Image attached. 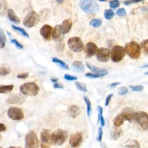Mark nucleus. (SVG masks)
<instances>
[{
	"label": "nucleus",
	"mask_w": 148,
	"mask_h": 148,
	"mask_svg": "<svg viewBox=\"0 0 148 148\" xmlns=\"http://www.w3.org/2000/svg\"><path fill=\"white\" fill-rule=\"evenodd\" d=\"M79 7L86 13L93 14L99 10V5L94 0H80Z\"/></svg>",
	"instance_id": "f257e3e1"
},
{
	"label": "nucleus",
	"mask_w": 148,
	"mask_h": 148,
	"mask_svg": "<svg viewBox=\"0 0 148 148\" xmlns=\"http://www.w3.org/2000/svg\"><path fill=\"white\" fill-rule=\"evenodd\" d=\"M125 52L132 59H138L141 54L140 46L135 41H131L125 46Z\"/></svg>",
	"instance_id": "f03ea898"
},
{
	"label": "nucleus",
	"mask_w": 148,
	"mask_h": 148,
	"mask_svg": "<svg viewBox=\"0 0 148 148\" xmlns=\"http://www.w3.org/2000/svg\"><path fill=\"white\" fill-rule=\"evenodd\" d=\"M39 86L34 82H27L20 87V92L25 95L36 96L39 91Z\"/></svg>",
	"instance_id": "7ed1b4c3"
},
{
	"label": "nucleus",
	"mask_w": 148,
	"mask_h": 148,
	"mask_svg": "<svg viewBox=\"0 0 148 148\" xmlns=\"http://www.w3.org/2000/svg\"><path fill=\"white\" fill-rule=\"evenodd\" d=\"M68 136V132L66 131L58 129L52 132V143H53L54 145L61 146L66 141Z\"/></svg>",
	"instance_id": "20e7f679"
},
{
	"label": "nucleus",
	"mask_w": 148,
	"mask_h": 148,
	"mask_svg": "<svg viewBox=\"0 0 148 148\" xmlns=\"http://www.w3.org/2000/svg\"><path fill=\"white\" fill-rule=\"evenodd\" d=\"M125 56L124 47L119 45H115L113 47L110 52V57L113 62H118L121 61Z\"/></svg>",
	"instance_id": "39448f33"
},
{
	"label": "nucleus",
	"mask_w": 148,
	"mask_h": 148,
	"mask_svg": "<svg viewBox=\"0 0 148 148\" xmlns=\"http://www.w3.org/2000/svg\"><path fill=\"white\" fill-rule=\"evenodd\" d=\"M68 45L69 48L74 52H80L84 48L83 42L77 36L70 38L68 40Z\"/></svg>",
	"instance_id": "423d86ee"
},
{
	"label": "nucleus",
	"mask_w": 148,
	"mask_h": 148,
	"mask_svg": "<svg viewBox=\"0 0 148 148\" xmlns=\"http://www.w3.org/2000/svg\"><path fill=\"white\" fill-rule=\"evenodd\" d=\"M38 137L34 131H29L25 136V148H38Z\"/></svg>",
	"instance_id": "0eeeda50"
},
{
	"label": "nucleus",
	"mask_w": 148,
	"mask_h": 148,
	"mask_svg": "<svg viewBox=\"0 0 148 148\" xmlns=\"http://www.w3.org/2000/svg\"><path fill=\"white\" fill-rule=\"evenodd\" d=\"M52 132L49 129H43L40 133V146L42 148H49L52 144Z\"/></svg>",
	"instance_id": "6e6552de"
},
{
	"label": "nucleus",
	"mask_w": 148,
	"mask_h": 148,
	"mask_svg": "<svg viewBox=\"0 0 148 148\" xmlns=\"http://www.w3.org/2000/svg\"><path fill=\"white\" fill-rule=\"evenodd\" d=\"M40 17L35 11L29 12L23 20V24L28 27L31 28L35 26L39 21Z\"/></svg>",
	"instance_id": "1a4fd4ad"
},
{
	"label": "nucleus",
	"mask_w": 148,
	"mask_h": 148,
	"mask_svg": "<svg viewBox=\"0 0 148 148\" xmlns=\"http://www.w3.org/2000/svg\"><path fill=\"white\" fill-rule=\"evenodd\" d=\"M135 120L144 130L148 129V115L143 111L135 112Z\"/></svg>",
	"instance_id": "9d476101"
},
{
	"label": "nucleus",
	"mask_w": 148,
	"mask_h": 148,
	"mask_svg": "<svg viewBox=\"0 0 148 148\" xmlns=\"http://www.w3.org/2000/svg\"><path fill=\"white\" fill-rule=\"evenodd\" d=\"M8 116L13 120H21L24 118V113L21 109L12 106L8 109Z\"/></svg>",
	"instance_id": "9b49d317"
},
{
	"label": "nucleus",
	"mask_w": 148,
	"mask_h": 148,
	"mask_svg": "<svg viewBox=\"0 0 148 148\" xmlns=\"http://www.w3.org/2000/svg\"><path fill=\"white\" fill-rule=\"evenodd\" d=\"M95 54L97 59L102 62H106L110 58V50L105 47L98 49Z\"/></svg>",
	"instance_id": "f8f14e48"
},
{
	"label": "nucleus",
	"mask_w": 148,
	"mask_h": 148,
	"mask_svg": "<svg viewBox=\"0 0 148 148\" xmlns=\"http://www.w3.org/2000/svg\"><path fill=\"white\" fill-rule=\"evenodd\" d=\"M83 140V134L81 132H77L71 134L69 139V144L71 147L76 148L80 146Z\"/></svg>",
	"instance_id": "ddd939ff"
},
{
	"label": "nucleus",
	"mask_w": 148,
	"mask_h": 148,
	"mask_svg": "<svg viewBox=\"0 0 148 148\" xmlns=\"http://www.w3.org/2000/svg\"><path fill=\"white\" fill-rule=\"evenodd\" d=\"M25 101V97L18 93L13 94L10 95L6 99V102L9 104H17L21 105Z\"/></svg>",
	"instance_id": "4468645a"
},
{
	"label": "nucleus",
	"mask_w": 148,
	"mask_h": 148,
	"mask_svg": "<svg viewBox=\"0 0 148 148\" xmlns=\"http://www.w3.org/2000/svg\"><path fill=\"white\" fill-rule=\"evenodd\" d=\"M135 110L130 107L125 108L120 113L124 120H127L129 122H132L135 120Z\"/></svg>",
	"instance_id": "2eb2a0df"
},
{
	"label": "nucleus",
	"mask_w": 148,
	"mask_h": 148,
	"mask_svg": "<svg viewBox=\"0 0 148 148\" xmlns=\"http://www.w3.org/2000/svg\"><path fill=\"white\" fill-rule=\"evenodd\" d=\"M53 27L48 24L43 25L40 29V34L42 36L47 40H49L51 39L52 35Z\"/></svg>",
	"instance_id": "dca6fc26"
},
{
	"label": "nucleus",
	"mask_w": 148,
	"mask_h": 148,
	"mask_svg": "<svg viewBox=\"0 0 148 148\" xmlns=\"http://www.w3.org/2000/svg\"><path fill=\"white\" fill-rule=\"evenodd\" d=\"M98 50L97 46L92 42H88L86 44L84 47V51L86 53V57L87 58H90L94 54H95Z\"/></svg>",
	"instance_id": "f3484780"
},
{
	"label": "nucleus",
	"mask_w": 148,
	"mask_h": 148,
	"mask_svg": "<svg viewBox=\"0 0 148 148\" xmlns=\"http://www.w3.org/2000/svg\"><path fill=\"white\" fill-rule=\"evenodd\" d=\"M86 65L92 71L94 72V73L98 75L100 77H102L105 75H106L108 73V70L105 68H100L95 66L94 65L90 64L89 62H86Z\"/></svg>",
	"instance_id": "a211bd4d"
},
{
	"label": "nucleus",
	"mask_w": 148,
	"mask_h": 148,
	"mask_svg": "<svg viewBox=\"0 0 148 148\" xmlns=\"http://www.w3.org/2000/svg\"><path fill=\"white\" fill-rule=\"evenodd\" d=\"M53 33H52V37L54 41L58 42L61 41L63 39L64 37V34L62 33L61 25H57L55 26L54 29H53Z\"/></svg>",
	"instance_id": "6ab92c4d"
},
{
	"label": "nucleus",
	"mask_w": 148,
	"mask_h": 148,
	"mask_svg": "<svg viewBox=\"0 0 148 148\" xmlns=\"http://www.w3.org/2000/svg\"><path fill=\"white\" fill-rule=\"evenodd\" d=\"M80 108L77 105H71L67 110L68 115L72 118H76L80 114Z\"/></svg>",
	"instance_id": "aec40b11"
},
{
	"label": "nucleus",
	"mask_w": 148,
	"mask_h": 148,
	"mask_svg": "<svg viewBox=\"0 0 148 148\" xmlns=\"http://www.w3.org/2000/svg\"><path fill=\"white\" fill-rule=\"evenodd\" d=\"M60 25H61V28L62 33L64 34H67L72 28V21L71 19L68 18L63 21V22L62 23V24Z\"/></svg>",
	"instance_id": "412c9836"
},
{
	"label": "nucleus",
	"mask_w": 148,
	"mask_h": 148,
	"mask_svg": "<svg viewBox=\"0 0 148 148\" xmlns=\"http://www.w3.org/2000/svg\"><path fill=\"white\" fill-rule=\"evenodd\" d=\"M72 68L78 73H83L85 69L83 64L79 61H75L72 64Z\"/></svg>",
	"instance_id": "4be33fe9"
},
{
	"label": "nucleus",
	"mask_w": 148,
	"mask_h": 148,
	"mask_svg": "<svg viewBox=\"0 0 148 148\" xmlns=\"http://www.w3.org/2000/svg\"><path fill=\"white\" fill-rule=\"evenodd\" d=\"M8 17L11 21L14 22L16 24H18L20 21L18 17L14 11L12 9H9L8 10Z\"/></svg>",
	"instance_id": "5701e85b"
},
{
	"label": "nucleus",
	"mask_w": 148,
	"mask_h": 148,
	"mask_svg": "<svg viewBox=\"0 0 148 148\" xmlns=\"http://www.w3.org/2000/svg\"><path fill=\"white\" fill-rule=\"evenodd\" d=\"M125 147L126 148H140V145L139 142L132 139H128L125 142Z\"/></svg>",
	"instance_id": "b1692460"
},
{
	"label": "nucleus",
	"mask_w": 148,
	"mask_h": 148,
	"mask_svg": "<svg viewBox=\"0 0 148 148\" xmlns=\"http://www.w3.org/2000/svg\"><path fill=\"white\" fill-rule=\"evenodd\" d=\"M11 72V69L5 64H0V76H4Z\"/></svg>",
	"instance_id": "393cba45"
},
{
	"label": "nucleus",
	"mask_w": 148,
	"mask_h": 148,
	"mask_svg": "<svg viewBox=\"0 0 148 148\" xmlns=\"http://www.w3.org/2000/svg\"><path fill=\"white\" fill-rule=\"evenodd\" d=\"M14 86L13 84L9 85H0V94H8L10 92Z\"/></svg>",
	"instance_id": "a878e982"
},
{
	"label": "nucleus",
	"mask_w": 148,
	"mask_h": 148,
	"mask_svg": "<svg viewBox=\"0 0 148 148\" xmlns=\"http://www.w3.org/2000/svg\"><path fill=\"white\" fill-rule=\"evenodd\" d=\"M124 120L123 119L122 116H121V114L120 113H119L114 118V119L113 120V124L116 127H120V125H121L124 123Z\"/></svg>",
	"instance_id": "bb28decb"
},
{
	"label": "nucleus",
	"mask_w": 148,
	"mask_h": 148,
	"mask_svg": "<svg viewBox=\"0 0 148 148\" xmlns=\"http://www.w3.org/2000/svg\"><path fill=\"white\" fill-rule=\"evenodd\" d=\"M97 109L98 111V121L100 123L101 127H103L105 124V119L103 116V108L102 106L98 105L97 106Z\"/></svg>",
	"instance_id": "cd10ccee"
},
{
	"label": "nucleus",
	"mask_w": 148,
	"mask_h": 148,
	"mask_svg": "<svg viewBox=\"0 0 148 148\" xmlns=\"http://www.w3.org/2000/svg\"><path fill=\"white\" fill-rule=\"evenodd\" d=\"M52 61L57 64H58L60 66H61L62 68L66 69V70H69V68L68 66V65L63 61H62L61 60H60L59 58H57V57H54L52 59Z\"/></svg>",
	"instance_id": "c85d7f7f"
},
{
	"label": "nucleus",
	"mask_w": 148,
	"mask_h": 148,
	"mask_svg": "<svg viewBox=\"0 0 148 148\" xmlns=\"http://www.w3.org/2000/svg\"><path fill=\"white\" fill-rule=\"evenodd\" d=\"M8 3L6 0H1L0 1V16L4 15L7 10Z\"/></svg>",
	"instance_id": "c756f323"
},
{
	"label": "nucleus",
	"mask_w": 148,
	"mask_h": 148,
	"mask_svg": "<svg viewBox=\"0 0 148 148\" xmlns=\"http://www.w3.org/2000/svg\"><path fill=\"white\" fill-rule=\"evenodd\" d=\"M6 40V37L3 31L0 28V49H2L5 47Z\"/></svg>",
	"instance_id": "7c9ffc66"
},
{
	"label": "nucleus",
	"mask_w": 148,
	"mask_h": 148,
	"mask_svg": "<svg viewBox=\"0 0 148 148\" xmlns=\"http://www.w3.org/2000/svg\"><path fill=\"white\" fill-rule=\"evenodd\" d=\"M83 99L84 100V102L87 106V114L88 116H90L92 112V107H91V103L89 99V98L86 96L83 97Z\"/></svg>",
	"instance_id": "2f4dec72"
},
{
	"label": "nucleus",
	"mask_w": 148,
	"mask_h": 148,
	"mask_svg": "<svg viewBox=\"0 0 148 148\" xmlns=\"http://www.w3.org/2000/svg\"><path fill=\"white\" fill-rule=\"evenodd\" d=\"M89 24L93 27L95 28H98L101 27V25H102V20L99 18H92V20H91V21L89 23Z\"/></svg>",
	"instance_id": "473e14b6"
},
{
	"label": "nucleus",
	"mask_w": 148,
	"mask_h": 148,
	"mask_svg": "<svg viewBox=\"0 0 148 148\" xmlns=\"http://www.w3.org/2000/svg\"><path fill=\"white\" fill-rule=\"evenodd\" d=\"M12 28H13L14 31H16L18 32H19L20 34H21L23 36H25V37H27V38H29V35H28V34L27 32V31H26L24 29H23V28H21V27H17V26L14 25H12Z\"/></svg>",
	"instance_id": "72a5a7b5"
},
{
	"label": "nucleus",
	"mask_w": 148,
	"mask_h": 148,
	"mask_svg": "<svg viewBox=\"0 0 148 148\" xmlns=\"http://www.w3.org/2000/svg\"><path fill=\"white\" fill-rule=\"evenodd\" d=\"M75 86L77 88V89H78L79 90L83 91V92H86L87 91V88L86 87V85L83 83H80L79 82H76L75 83Z\"/></svg>",
	"instance_id": "f704fd0d"
},
{
	"label": "nucleus",
	"mask_w": 148,
	"mask_h": 148,
	"mask_svg": "<svg viewBox=\"0 0 148 148\" xmlns=\"http://www.w3.org/2000/svg\"><path fill=\"white\" fill-rule=\"evenodd\" d=\"M121 135V130L117 128H113L112 137L114 140H117Z\"/></svg>",
	"instance_id": "c9c22d12"
},
{
	"label": "nucleus",
	"mask_w": 148,
	"mask_h": 148,
	"mask_svg": "<svg viewBox=\"0 0 148 148\" xmlns=\"http://www.w3.org/2000/svg\"><path fill=\"white\" fill-rule=\"evenodd\" d=\"M114 12L111 9H105L104 11V17L106 20H110L114 16Z\"/></svg>",
	"instance_id": "e433bc0d"
},
{
	"label": "nucleus",
	"mask_w": 148,
	"mask_h": 148,
	"mask_svg": "<svg viewBox=\"0 0 148 148\" xmlns=\"http://www.w3.org/2000/svg\"><path fill=\"white\" fill-rule=\"evenodd\" d=\"M142 48L143 49L144 52L147 54L148 53V40L145 39L142 40L140 43Z\"/></svg>",
	"instance_id": "4c0bfd02"
},
{
	"label": "nucleus",
	"mask_w": 148,
	"mask_h": 148,
	"mask_svg": "<svg viewBox=\"0 0 148 148\" xmlns=\"http://www.w3.org/2000/svg\"><path fill=\"white\" fill-rule=\"evenodd\" d=\"M130 88L132 91H138V92L142 91V90L144 88L143 86L142 85H136V86L131 85V86H130Z\"/></svg>",
	"instance_id": "58836bf2"
},
{
	"label": "nucleus",
	"mask_w": 148,
	"mask_h": 148,
	"mask_svg": "<svg viewBox=\"0 0 148 148\" xmlns=\"http://www.w3.org/2000/svg\"><path fill=\"white\" fill-rule=\"evenodd\" d=\"M118 94L120 95H125L128 92V90L125 86H121L118 89Z\"/></svg>",
	"instance_id": "ea45409f"
},
{
	"label": "nucleus",
	"mask_w": 148,
	"mask_h": 148,
	"mask_svg": "<svg viewBox=\"0 0 148 148\" xmlns=\"http://www.w3.org/2000/svg\"><path fill=\"white\" fill-rule=\"evenodd\" d=\"M109 3L112 9H116L120 6V2L118 0H112Z\"/></svg>",
	"instance_id": "a19ab883"
},
{
	"label": "nucleus",
	"mask_w": 148,
	"mask_h": 148,
	"mask_svg": "<svg viewBox=\"0 0 148 148\" xmlns=\"http://www.w3.org/2000/svg\"><path fill=\"white\" fill-rule=\"evenodd\" d=\"M102 136H103V130L102 127H100L98 128V135L96 138V140L98 142H101L102 139Z\"/></svg>",
	"instance_id": "79ce46f5"
},
{
	"label": "nucleus",
	"mask_w": 148,
	"mask_h": 148,
	"mask_svg": "<svg viewBox=\"0 0 148 148\" xmlns=\"http://www.w3.org/2000/svg\"><path fill=\"white\" fill-rule=\"evenodd\" d=\"M116 14L119 16H121V17H123V16H125L127 14L126 13V10L124 8H119L117 10L116 12Z\"/></svg>",
	"instance_id": "37998d69"
},
{
	"label": "nucleus",
	"mask_w": 148,
	"mask_h": 148,
	"mask_svg": "<svg viewBox=\"0 0 148 148\" xmlns=\"http://www.w3.org/2000/svg\"><path fill=\"white\" fill-rule=\"evenodd\" d=\"M64 78L67 80L69 81H73V80H76L77 79V77L75 76H72L69 74H65L64 76Z\"/></svg>",
	"instance_id": "c03bdc74"
},
{
	"label": "nucleus",
	"mask_w": 148,
	"mask_h": 148,
	"mask_svg": "<svg viewBox=\"0 0 148 148\" xmlns=\"http://www.w3.org/2000/svg\"><path fill=\"white\" fill-rule=\"evenodd\" d=\"M11 42H12V43H13L16 46V47H17L18 49H23V46L20 42H18L16 39H11Z\"/></svg>",
	"instance_id": "a18cd8bd"
},
{
	"label": "nucleus",
	"mask_w": 148,
	"mask_h": 148,
	"mask_svg": "<svg viewBox=\"0 0 148 148\" xmlns=\"http://www.w3.org/2000/svg\"><path fill=\"white\" fill-rule=\"evenodd\" d=\"M85 76L87 77H90V78H98L100 77L98 75L94 73H86L85 74Z\"/></svg>",
	"instance_id": "49530a36"
},
{
	"label": "nucleus",
	"mask_w": 148,
	"mask_h": 148,
	"mask_svg": "<svg viewBox=\"0 0 148 148\" xmlns=\"http://www.w3.org/2000/svg\"><path fill=\"white\" fill-rule=\"evenodd\" d=\"M113 94H109V95L106 97V99H105V105L106 106L109 105V102H110V99H111L112 97H113Z\"/></svg>",
	"instance_id": "de8ad7c7"
},
{
	"label": "nucleus",
	"mask_w": 148,
	"mask_h": 148,
	"mask_svg": "<svg viewBox=\"0 0 148 148\" xmlns=\"http://www.w3.org/2000/svg\"><path fill=\"white\" fill-rule=\"evenodd\" d=\"M28 75H29L28 73L25 72V73H23L18 75L17 77V78H20V79H25V78L28 77Z\"/></svg>",
	"instance_id": "09e8293b"
},
{
	"label": "nucleus",
	"mask_w": 148,
	"mask_h": 148,
	"mask_svg": "<svg viewBox=\"0 0 148 148\" xmlns=\"http://www.w3.org/2000/svg\"><path fill=\"white\" fill-rule=\"evenodd\" d=\"M143 1H145V0H128V1H126L125 2H124V3H125V5H129V4L131 3H134V2L137 3V2H143Z\"/></svg>",
	"instance_id": "8fccbe9b"
},
{
	"label": "nucleus",
	"mask_w": 148,
	"mask_h": 148,
	"mask_svg": "<svg viewBox=\"0 0 148 148\" xmlns=\"http://www.w3.org/2000/svg\"><path fill=\"white\" fill-rule=\"evenodd\" d=\"M53 87L54 88H62L64 87L63 85L61 84H60L58 83H55L54 84V86H53Z\"/></svg>",
	"instance_id": "3c124183"
},
{
	"label": "nucleus",
	"mask_w": 148,
	"mask_h": 148,
	"mask_svg": "<svg viewBox=\"0 0 148 148\" xmlns=\"http://www.w3.org/2000/svg\"><path fill=\"white\" fill-rule=\"evenodd\" d=\"M119 84H120V82H114V83H112L109 84L108 87L110 88H114Z\"/></svg>",
	"instance_id": "603ef678"
},
{
	"label": "nucleus",
	"mask_w": 148,
	"mask_h": 148,
	"mask_svg": "<svg viewBox=\"0 0 148 148\" xmlns=\"http://www.w3.org/2000/svg\"><path fill=\"white\" fill-rule=\"evenodd\" d=\"M6 129V127L4 124L1 123H0V132H3L5 131Z\"/></svg>",
	"instance_id": "864d4df0"
},
{
	"label": "nucleus",
	"mask_w": 148,
	"mask_h": 148,
	"mask_svg": "<svg viewBox=\"0 0 148 148\" xmlns=\"http://www.w3.org/2000/svg\"><path fill=\"white\" fill-rule=\"evenodd\" d=\"M51 80L53 82H54V83H57V82L58 79H57V78H56V77H52V78H51Z\"/></svg>",
	"instance_id": "5fc2aeb1"
},
{
	"label": "nucleus",
	"mask_w": 148,
	"mask_h": 148,
	"mask_svg": "<svg viewBox=\"0 0 148 148\" xmlns=\"http://www.w3.org/2000/svg\"><path fill=\"white\" fill-rule=\"evenodd\" d=\"M64 0H56V1L58 3H62L64 2Z\"/></svg>",
	"instance_id": "6e6d98bb"
},
{
	"label": "nucleus",
	"mask_w": 148,
	"mask_h": 148,
	"mask_svg": "<svg viewBox=\"0 0 148 148\" xmlns=\"http://www.w3.org/2000/svg\"><path fill=\"white\" fill-rule=\"evenodd\" d=\"M9 148H21V147H14V146H10Z\"/></svg>",
	"instance_id": "4d7b16f0"
},
{
	"label": "nucleus",
	"mask_w": 148,
	"mask_h": 148,
	"mask_svg": "<svg viewBox=\"0 0 148 148\" xmlns=\"http://www.w3.org/2000/svg\"><path fill=\"white\" fill-rule=\"evenodd\" d=\"M99 1H105L106 0H99Z\"/></svg>",
	"instance_id": "13d9d810"
},
{
	"label": "nucleus",
	"mask_w": 148,
	"mask_h": 148,
	"mask_svg": "<svg viewBox=\"0 0 148 148\" xmlns=\"http://www.w3.org/2000/svg\"><path fill=\"white\" fill-rule=\"evenodd\" d=\"M1 135H0V139H1Z\"/></svg>",
	"instance_id": "bf43d9fd"
},
{
	"label": "nucleus",
	"mask_w": 148,
	"mask_h": 148,
	"mask_svg": "<svg viewBox=\"0 0 148 148\" xmlns=\"http://www.w3.org/2000/svg\"><path fill=\"white\" fill-rule=\"evenodd\" d=\"M0 148H2V147H0Z\"/></svg>",
	"instance_id": "052dcab7"
}]
</instances>
